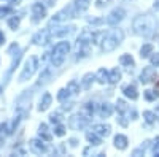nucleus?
<instances>
[{
    "instance_id": "obj_1",
    "label": "nucleus",
    "mask_w": 159,
    "mask_h": 157,
    "mask_svg": "<svg viewBox=\"0 0 159 157\" xmlns=\"http://www.w3.org/2000/svg\"><path fill=\"white\" fill-rule=\"evenodd\" d=\"M156 29V21L153 16L150 15H145V16H139L135 21H134V30L139 33V35H143V37H148L154 32Z\"/></svg>"
},
{
    "instance_id": "obj_2",
    "label": "nucleus",
    "mask_w": 159,
    "mask_h": 157,
    "mask_svg": "<svg viewBox=\"0 0 159 157\" xmlns=\"http://www.w3.org/2000/svg\"><path fill=\"white\" fill-rule=\"evenodd\" d=\"M123 38H124L123 30H119V29L111 30L108 35H105V37H103L102 45H100L102 51H103V52H111V51H115L116 46L123 41Z\"/></svg>"
},
{
    "instance_id": "obj_3",
    "label": "nucleus",
    "mask_w": 159,
    "mask_h": 157,
    "mask_svg": "<svg viewBox=\"0 0 159 157\" xmlns=\"http://www.w3.org/2000/svg\"><path fill=\"white\" fill-rule=\"evenodd\" d=\"M69 51H70L69 41L57 43L54 46V49H52V65H54V67H61V65L64 63V59H65V56H67Z\"/></svg>"
},
{
    "instance_id": "obj_4",
    "label": "nucleus",
    "mask_w": 159,
    "mask_h": 157,
    "mask_svg": "<svg viewBox=\"0 0 159 157\" xmlns=\"http://www.w3.org/2000/svg\"><path fill=\"white\" fill-rule=\"evenodd\" d=\"M37 67H38V59L35 56H30L27 59V62H25V65H24V70H22V73L19 76V81H27L29 78H32L34 73L37 72Z\"/></svg>"
},
{
    "instance_id": "obj_5",
    "label": "nucleus",
    "mask_w": 159,
    "mask_h": 157,
    "mask_svg": "<svg viewBox=\"0 0 159 157\" xmlns=\"http://www.w3.org/2000/svg\"><path fill=\"white\" fill-rule=\"evenodd\" d=\"M75 52H76V57L78 59H83L86 57L89 52H91V43L89 41H84V40H76V45H75Z\"/></svg>"
},
{
    "instance_id": "obj_6",
    "label": "nucleus",
    "mask_w": 159,
    "mask_h": 157,
    "mask_svg": "<svg viewBox=\"0 0 159 157\" xmlns=\"http://www.w3.org/2000/svg\"><path fill=\"white\" fill-rule=\"evenodd\" d=\"M88 121H89L88 117H84L81 113H80V114H75V116H72V117H70L69 125H70V129H73V130H81V129H84V127H86Z\"/></svg>"
},
{
    "instance_id": "obj_7",
    "label": "nucleus",
    "mask_w": 159,
    "mask_h": 157,
    "mask_svg": "<svg viewBox=\"0 0 159 157\" xmlns=\"http://www.w3.org/2000/svg\"><path fill=\"white\" fill-rule=\"evenodd\" d=\"M124 16H126V11L123 8H116V10H113L110 15L107 16L105 22H107L108 25H116L118 22H121L124 19Z\"/></svg>"
},
{
    "instance_id": "obj_8",
    "label": "nucleus",
    "mask_w": 159,
    "mask_h": 157,
    "mask_svg": "<svg viewBox=\"0 0 159 157\" xmlns=\"http://www.w3.org/2000/svg\"><path fill=\"white\" fill-rule=\"evenodd\" d=\"M49 38H51V30L46 27V29H42V30H38L34 38H32V41L34 45H38V46H42V45H46L49 41Z\"/></svg>"
},
{
    "instance_id": "obj_9",
    "label": "nucleus",
    "mask_w": 159,
    "mask_h": 157,
    "mask_svg": "<svg viewBox=\"0 0 159 157\" xmlns=\"http://www.w3.org/2000/svg\"><path fill=\"white\" fill-rule=\"evenodd\" d=\"M69 18H75L73 16V3H70L69 7H65L62 11H59L57 15L52 18V22H62V21H67Z\"/></svg>"
},
{
    "instance_id": "obj_10",
    "label": "nucleus",
    "mask_w": 159,
    "mask_h": 157,
    "mask_svg": "<svg viewBox=\"0 0 159 157\" xmlns=\"http://www.w3.org/2000/svg\"><path fill=\"white\" fill-rule=\"evenodd\" d=\"M32 21L34 22H38L40 19H43L46 16V8L42 5V3H34L32 5Z\"/></svg>"
},
{
    "instance_id": "obj_11",
    "label": "nucleus",
    "mask_w": 159,
    "mask_h": 157,
    "mask_svg": "<svg viewBox=\"0 0 159 157\" xmlns=\"http://www.w3.org/2000/svg\"><path fill=\"white\" fill-rule=\"evenodd\" d=\"M89 2L91 0H75L73 2V16L78 18L80 15H83L89 7Z\"/></svg>"
},
{
    "instance_id": "obj_12",
    "label": "nucleus",
    "mask_w": 159,
    "mask_h": 157,
    "mask_svg": "<svg viewBox=\"0 0 159 157\" xmlns=\"http://www.w3.org/2000/svg\"><path fill=\"white\" fill-rule=\"evenodd\" d=\"M153 80H156V70L153 67H145L143 72H142V75H140V81L145 83V84H148Z\"/></svg>"
},
{
    "instance_id": "obj_13",
    "label": "nucleus",
    "mask_w": 159,
    "mask_h": 157,
    "mask_svg": "<svg viewBox=\"0 0 159 157\" xmlns=\"http://www.w3.org/2000/svg\"><path fill=\"white\" fill-rule=\"evenodd\" d=\"M29 149L34 154H45L48 151L46 146L43 145V141H40V140H30L29 141Z\"/></svg>"
},
{
    "instance_id": "obj_14",
    "label": "nucleus",
    "mask_w": 159,
    "mask_h": 157,
    "mask_svg": "<svg viewBox=\"0 0 159 157\" xmlns=\"http://www.w3.org/2000/svg\"><path fill=\"white\" fill-rule=\"evenodd\" d=\"M110 125H105V124H97L94 125V129H92V132L97 133L99 137H108L110 135Z\"/></svg>"
},
{
    "instance_id": "obj_15",
    "label": "nucleus",
    "mask_w": 159,
    "mask_h": 157,
    "mask_svg": "<svg viewBox=\"0 0 159 157\" xmlns=\"http://www.w3.org/2000/svg\"><path fill=\"white\" fill-rule=\"evenodd\" d=\"M94 111H96V107H94V103L92 102H89V103H86L84 107L80 110V113H81L84 117H88V119H91L92 117V114H94Z\"/></svg>"
},
{
    "instance_id": "obj_16",
    "label": "nucleus",
    "mask_w": 159,
    "mask_h": 157,
    "mask_svg": "<svg viewBox=\"0 0 159 157\" xmlns=\"http://www.w3.org/2000/svg\"><path fill=\"white\" fill-rule=\"evenodd\" d=\"M123 92H124V95H126V97H129L130 100H137V97H139V92H137V89H135V86H134V84L126 86V87L123 89Z\"/></svg>"
},
{
    "instance_id": "obj_17",
    "label": "nucleus",
    "mask_w": 159,
    "mask_h": 157,
    "mask_svg": "<svg viewBox=\"0 0 159 157\" xmlns=\"http://www.w3.org/2000/svg\"><path fill=\"white\" fill-rule=\"evenodd\" d=\"M115 146L119 149V151H124L127 148V137L124 135H116L115 137Z\"/></svg>"
},
{
    "instance_id": "obj_18",
    "label": "nucleus",
    "mask_w": 159,
    "mask_h": 157,
    "mask_svg": "<svg viewBox=\"0 0 159 157\" xmlns=\"http://www.w3.org/2000/svg\"><path fill=\"white\" fill-rule=\"evenodd\" d=\"M51 94H45L43 95V98H42V102H40V107H38V111H46L48 108H49V105H51Z\"/></svg>"
},
{
    "instance_id": "obj_19",
    "label": "nucleus",
    "mask_w": 159,
    "mask_h": 157,
    "mask_svg": "<svg viewBox=\"0 0 159 157\" xmlns=\"http://www.w3.org/2000/svg\"><path fill=\"white\" fill-rule=\"evenodd\" d=\"M119 62H121V65H124L126 68H132L135 65V62H134V59H132L130 54H123L121 59H119Z\"/></svg>"
},
{
    "instance_id": "obj_20",
    "label": "nucleus",
    "mask_w": 159,
    "mask_h": 157,
    "mask_svg": "<svg viewBox=\"0 0 159 157\" xmlns=\"http://www.w3.org/2000/svg\"><path fill=\"white\" fill-rule=\"evenodd\" d=\"M96 80H97L100 84L108 83V72L105 70V68H99V72L96 73Z\"/></svg>"
},
{
    "instance_id": "obj_21",
    "label": "nucleus",
    "mask_w": 159,
    "mask_h": 157,
    "mask_svg": "<svg viewBox=\"0 0 159 157\" xmlns=\"http://www.w3.org/2000/svg\"><path fill=\"white\" fill-rule=\"evenodd\" d=\"M100 116L102 117H110L111 116V113H113V107H111V105L110 103H102L100 105Z\"/></svg>"
},
{
    "instance_id": "obj_22",
    "label": "nucleus",
    "mask_w": 159,
    "mask_h": 157,
    "mask_svg": "<svg viewBox=\"0 0 159 157\" xmlns=\"http://www.w3.org/2000/svg\"><path fill=\"white\" fill-rule=\"evenodd\" d=\"M119 80H121V72H119L118 68H113V70L108 73V83L116 84V83H119Z\"/></svg>"
},
{
    "instance_id": "obj_23",
    "label": "nucleus",
    "mask_w": 159,
    "mask_h": 157,
    "mask_svg": "<svg viewBox=\"0 0 159 157\" xmlns=\"http://www.w3.org/2000/svg\"><path fill=\"white\" fill-rule=\"evenodd\" d=\"M38 135H40V138L45 140V141H49V140H51V135H49V132H48V125H46V124H42V125H40Z\"/></svg>"
},
{
    "instance_id": "obj_24",
    "label": "nucleus",
    "mask_w": 159,
    "mask_h": 157,
    "mask_svg": "<svg viewBox=\"0 0 159 157\" xmlns=\"http://www.w3.org/2000/svg\"><path fill=\"white\" fill-rule=\"evenodd\" d=\"M86 138H88V141L91 143V145H94V146H97V145H100V143H102V137H99L94 132H88Z\"/></svg>"
},
{
    "instance_id": "obj_25",
    "label": "nucleus",
    "mask_w": 159,
    "mask_h": 157,
    "mask_svg": "<svg viewBox=\"0 0 159 157\" xmlns=\"http://www.w3.org/2000/svg\"><path fill=\"white\" fill-rule=\"evenodd\" d=\"M73 27H61L59 30H54L51 32V37H67L70 32H72Z\"/></svg>"
},
{
    "instance_id": "obj_26",
    "label": "nucleus",
    "mask_w": 159,
    "mask_h": 157,
    "mask_svg": "<svg viewBox=\"0 0 159 157\" xmlns=\"http://www.w3.org/2000/svg\"><path fill=\"white\" fill-rule=\"evenodd\" d=\"M96 80V75H92V73H88L84 78H83V83H81V87L83 89H89L91 87V83Z\"/></svg>"
},
{
    "instance_id": "obj_27",
    "label": "nucleus",
    "mask_w": 159,
    "mask_h": 157,
    "mask_svg": "<svg viewBox=\"0 0 159 157\" xmlns=\"http://www.w3.org/2000/svg\"><path fill=\"white\" fill-rule=\"evenodd\" d=\"M65 89H67L69 92H70V95H76V94L80 92V86H78V83H76V81H70Z\"/></svg>"
},
{
    "instance_id": "obj_28",
    "label": "nucleus",
    "mask_w": 159,
    "mask_h": 157,
    "mask_svg": "<svg viewBox=\"0 0 159 157\" xmlns=\"http://www.w3.org/2000/svg\"><path fill=\"white\" fill-rule=\"evenodd\" d=\"M150 54H153V45H150V43L143 45L142 49H140V56L142 57H148Z\"/></svg>"
},
{
    "instance_id": "obj_29",
    "label": "nucleus",
    "mask_w": 159,
    "mask_h": 157,
    "mask_svg": "<svg viewBox=\"0 0 159 157\" xmlns=\"http://www.w3.org/2000/svg\"><path fill=\"white\" fill-rule=\"evenodd\" d=\"M49 76H51V72L46 68L42 75H40V80H38V86H43V84H46L48 81H49Z\"/></svg>"
},
{
    "instance_id": "obj_30",
    "label": "nucleus",
    "mask_w": 159,
    "mask_h": 157,
    "mask_svg": "<svg viewBox=\"0 0 159 157\" xmlns=\"http://www.w3.org/2000/svg\"><path fill=\"white\" fill-rule=\"evenodd\" d=\"M116 110L121 113V114H126L129 108H127V105H126L124 100H118V102H116Z\"/></svg>"
},
{
    "instance_id": "obj_31",
    "label": "nucleus",
    "mask_w": 159,
    "mask_h": 157,
    "mask_svg": "<svg viewBox=\"0 0 159 157\" xmlns=\"http://www.w3.org/2000/svg\"><path fill=\"white\" fill-rule=\"evenodd\" d=\"M69 97H70V92H69L67 89H61L59 92H57V100L59 102H65Z\"/></svg>"
},
{
    "instance_id": "obj_32",
    "label": "nucleus",
    "mask_w": 159,
    "mask_h": 157,
    "mask_svg": "<svg viewBox=\"0 0 159 157\" xmlns=\"http://www.w3.org/2000/svg\"><path fill=\"white\" fill-rule=\"evenodd\" d=\"M143 117H145V121H147L148 124H153V122L156 121V114L151 113V111H145V113H143Z\"/></svg>"
},
{
    "instance_id": "obj_33",
    "label": "nucleus",
    "mask_w": 159,
    "mask_h": 157,
    "mask_svg": "<svg viewBox=\"0 0 159 157\" xmlns=\"http://www.w3.org/2000/svg\"><path fill=\"white\" fill-rule=\"evenodd\" d=\"M54 135H56V137H64V135H65V127H64L62 124H57V125H56Z\"/></svg>"
},
{
    "instance_id": "obj_34",
    "label": "nucleus",
    "mask_w": 159,
    "mask_h": 157,
    "mask_svg": "<svg viewBox=\"0 0 159 157\" xmlns=\"http://www.w3.org/2000/svg\"><path fill=\"white\" fill-rule=\"evenodd\" d=\"M8 25H10L13 30H16V29L19 27V18H11V19L8 21Z\"/></svg>"
},
{
    "instance_id": "obj_35",
    "label": "nucleus",
    "mask_w": 159,
    "mask_h": 157,
    "mask_svg": "<svg viewBox=\"0 0 159 157\" xmlns=\"http://www.w3.org/2000/svg\"><path fill=\"white\" fill-rule=\"evenodd\" d=\"M10 13H13L11 7H2L0 8V18H5L7 15H10Z\"/></svg>"
},
{
    "instance_id": "obj_36",
    "label": "nucleus",
    "mask_w": 159,
    "mask_h": 157,
    "mask_svg": "<svg viewBox=\"0 0 159 157\" xmlns=\"http://www.w3.org/2000/svg\"><path fill=\"white\" fill-rule=\"evenodd\" d=\"M113 2V0H96V7L97 8H103V7H107Z\"/></svg>"
},
{
    "instance_id": "obj_37",
    "label": "nucleus",
    "mask_w": 159,
    "mask_h": 157,
    "mask_svg": "<svg viewBox=\"0 0 159 157\" xmlns=\"http://www.w3.org/2000/svg\"><path fill=\"white\" fill-rule=\"evenodd\" d=\"M8 133H11V130H8V125H7V124H2V125H0V135L5 137V135H8Z\"/></svg>"
},
{
    "instance_id": "obj_38",
    "label": "nucleus",
    "mask_w": 159,
    "mask_h": 157,
    "mask_svg": "<svg viewBox=\"0 0 159 157\" xmlns=\"http://www.w3.org/2000/svg\"><path fill=\"white\" fill-rule=\"evenodd\" d=\"M145 98H147V100H154L156 98V94L153 92V90H145Z\"/></svg>"
},
{
    "instance_id": "obj_39",
    "label": "nucleus",
    "mask_w": 159,
    "mask_h": 157,
    "mask_svg": "<svg viewBox=\"0 0 159 157\" xmlns=\"http://www.w3.org/2000/svg\"><path fill=\"white\" fill-rule=\"evenodd\" d=\"M151 65H156V67H159V52H156V54L151 56Z\"/></svg>"
},
{
    "instance_id": "obj_40",
    "label": "nucleus",
    "mask_w": 159,
    "mask_h": 157,
    "mask_svg": "<svg viewBox=\"0 0 159 157\" xmlns=\"http://www.w3.org/2000/svg\"><path fill=\"white\" fill-rule=\"evenodd\" d=\"M51 122H56L57 124L59 122V114H52L51 116Z\"/></svg>"
},
{
    "instance_id": "obj_41",
    "label": "nucleus",
    "mask_w": 159,
    "mask_h": 157,
    "mask_svg": "<svg viewBox=\"0 0 159 157\" xmlns=\"http://www.w3.org/2000/svg\"><path fill=\"white\" fill-rule=\"evenodd\" d=\"M3 41H5V35H3V32L0 30V46L3 45Z\"/></svg>"
},
{
    "instance_id": "obj_42",
    "label": "nucleus",
    "mask_w": 159,
    "mask_h": 157,
    "mask_svg": "<svg viewBox=\"0 0 159 157\" xmlns=\"http://www.w3.org/2000/svg\"><path fill=\"white\" fill-rule=\"evenodd\" d=\"M156 151H159V138L156 140V143H154V152Z\"/></svg>"
},
{
    "instance_id": "obj_43",
    "label": "nucleus",
    "mask_w": 159,
    "mask_h": 157,
    "mask_svg": "<svg viewBox=\"0 0 159 157\" xmlns=\"http://www.w3.org/2000/svg\"><path fill=\"white\" fill-rule=\"evenodd\" d=\"M154 94H156V95H159V81L156 83V87H154Z\"/></svg>"
},
{
    "instance_id": "obj_44",
    "label": "nucleus",
    "mask_w": 159,
    "mask_h": 157,
    "mask_svg": "<svg viewBox=\"0 0 159 157\" xmlns=\"http://www.w3.org/2000/svg\"><path fill=\"white\" fill-rule=\"evenodd\" d=\"M2 143H3V137H2V135H0V145H2Z\"/></svg>"
},
{
    "instance_id": "obj_45",
    "label": "nucleus",
    "mask_w": 159,
    "mask_h": 157,
    "mask_svg": "<svg viewBox=\"0 0 159 157\" xmlns=\"http://www.w3.org/2000/svg\"><path fill=\"white\" fill-rule=\"evenodd\" d=\"M13 2H16V3H18V2H21V0H13Z\"/></svg>"
},
{
    "instance_id": "obj_46",
    "label": "nucleus",
    "mask_w": 159,
    "mask_h": 157,
    "mask_svg": "<svg viewBox=\"0 0 159 157\" xmlns=\"http://www.w3.org/2000/svg\"><path fill=\"white\" fill-rule=\"evenodd\" d=\"M0 94H2V87H0Z\"/></svg>"
}]
</instances>
